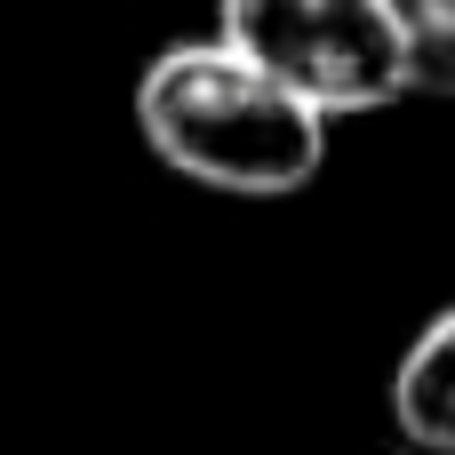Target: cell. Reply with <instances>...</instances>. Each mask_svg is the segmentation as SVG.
Masks as SVG:
<instances>
[{
	"instance_id": "6da1fadb",
	"label": "cell",
	"mask_w": 455,
	"mask_h": 455,
	"mask_svg": "<svg viewBox=\"0 0 455 455\" xmlns=\"http://www.w3.org/2000/svg\"><path fill=\"white\" fill-rule=\"evenodd\" d=\"M136 136L160 168L224 200H296L328 168V120L216 32L168 40L136 72Z\"/></svg>"
},
{
	"instance_id": "7a4b0ae2",
	"label": "cell",
	"mask_w": 455,
	"mask_h": 455,
	"mask_svg": "<svg viewBox=\"0 0 455 455\" xmlns=\"http://www.w3.org/2000/svg\"><path fill=\"white\" fill-rule=\"evenodd\" d=\"M216 40L304 96L320 120H360L408 96V0H216Z\"/></svg>"
},
{
	"instance_id": "3957f363",
	"label": "cell",
	"mask_w": 455,
	"mask_h": 455,
	"mask_svg": "<svg viewBox=\"0 0 455 455\" xmlns=\"http://www.w3.org/2000/svg\"><path fill=\"white\" fill-rule=\"evenodd\" d=\"M384 400H392V424L416 455H455V304H440L408 336Z\"/></svg>"
},
{
	"instance_id": "277c9868",
	"label": "cell",
	"mask_w": 455,
	"mask_h": 455,
	"mask_svg": "<svg viewBox=\"0 0 455 455\" xmlns=\"http://www.w3.org/2000/svg\"><path fill=\"white\" fill-rule=\"evenodd\" d=\"M455 88V32L416 24V64H408V96H448Z\"/></svg>"
},
{
	"instance_id": "5b68a950",
	"label": "cell",
	"mask_w": 455,
	"mask_h": 455,
	"mask_svg": "<svg viewBox=\"0 0 455 455\" xmlns=\"http://www.w3.org/2000/svg\"><path fill=\"white\" fill-rule=\"evenodd\" d=\"M416 8V24H432V32H455V0H408Z\"/></svg>"
},
{
	"instance_id": "8992f818",
	"label": "cell",
	"mask_w": 455,
	"mask_h": 455,
	"mask_svg": "<svg viewBox=\"0 0 455 455\" xmlns=\"http://www.w3.org/2000/svg\"><path fill=\"white\" fill-rule=\"evenodd\" d=\"M400 455H416V448H400Z\"/></svg>"
}]
</instances>
